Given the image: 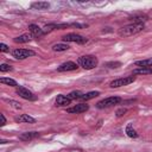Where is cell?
Segmentation results:
<instances>
[{"instance_id":"obj_12","label":"cell","mask_w":152,"mask_h":152,"mask_svg":"<svg viewBox=\"0 0 152 152\" xmlns=\"http://www.w3.org/2000/svg\"><path fill=\"white\" fill-rule=\"evenodd\" d=\"M39 137V133L38 132H25L23 134L19 135V139L23 140V141H28V140H32V139H36Z\"/></svg>"},{"instance_id":"obj_23","label":"cell","mask_w":152,"mask_h":152,"mask_svg":"<svg viewBox=\"0 0 152 152\" xmlns=\"http://www.w3.org/2000/svg\"><path fill=\"white\" fill-rule=\"evenodd\" d=\"M6 102L7 103H10L13 108H15V109H20L21 108V106H20V103L19 102H17V101H14V100H6Z\"/></svg>"},{"instance_id":"obj_25","label":"cell","mask_w":152,"mask_h":152,"mask_svg":"<svg viewBox=\"0 0 152 152\" xmlns=\"http://www.w3.org/2000/svg\"><path fill=\"white\" fill-rule=\"evenodd\" d=\"M120 65H121L120 62H108V63H106V66H108V68H118Z\"/></svg>"},{"instance_id":"obj_1","label":"cell","mask_w":152,"mask_h":152,"mask_svg":"<svg viewBox=\"0 0 152 152\" xmlns=\"http://www.w3.org/2000/svg\"><path fill=\"white\" fill-rule=\"evenodd\" d=\"M144 28H145L144 24H135V23H133V24H129L127 26L121 27L119 30V36L120 37H131L133 34H137V33L141 32Z\"/></svg>"},{"instance_id":"obj_2","label":"cell","mask_w":152,"mask_h":152,"mask_svg":"<svg viewBox=\"0 0 152 152\" xmlns=\"http://www.w3.org/2000/svg\"><path fill=\"white\" fill-rule=\"evenodd\" d=\"M78 64L83 68V69H86V70H90V69H94L96 65H97V63H99V61H97V58L95 57V56H93V55H86V56H81L80 58H78Z\"/></svg>"},{"instance_id":"obj_19","label":"cell","mask_w":152,"mask_h":152,"mask_svg":"<svg viewBox=\"0 0 152 152\" xmlns=\"http://www.w3.org/2000/svg\"><path fill=\"white\" fill-rule=\"evenodd\" d=\"M99 95H100V91H89L87 94H83V96L81 97V100L88 101V100H91V99H94V97H96Z\"/></svg>"},{"instance_id":"obj_11","label":"cell","mask_w":152,"mask_h":152,"mask_svg":"<svg viewBox=\"0 0 152 152\" xmlns=\"http://www.w3.org/2000/svg\"><path fill=\"white\" fill-rule=\"evenodd\" d=\"M71 100L69 99V96L66 95H58L56 97V106H59V107H63V106H68L70 104Z\"/></svg>"},{"instance_id":"obj_13","label":"cell","mask_w":152,"mask_h":152,"mask_svg":"<svg viewBox=\"0 0 152 152\" xmlns=\"http://www.w3.org/2000/svg\"><path fill=\"white\" fill-rule=\"evenodd\" d=\"M28 30H30V32H31L33 36H37V37H40V36L44 34L43 28H40L38 25H34V24L28 25Z\"/></svg>"},{"instance_id":"obj_16","label":"cell","mask_w":152,"mask_h":152,"mask_svg":"<svg viewBox=\"0 0 152 152\" xmlns=\"http://www.w3.org/2000/svg\"><path fill=\"white\" fill-rule=\"evenodd\" d=\"M135 65H138L140 68H150V66H152V57L147 58V59H142V61H137Z\"/></svg>"},{"instance_id":"obj_10","label":"cell","mask_w":152,"mask_h":152,"mask_svg":"<svg viewBox=\"0 0 152 152\" xmlns=\"http://www.w3.org/2000/svg\"><path fill=\"white\" fill-rule=\"evenodd\" d=\"M14 120H15V122H25V124H33V122H36V119L30 116L28 114H21L19 116H15Z\"/></svg>"},{"instance_id":"obj_18","label":"cell","mask_w":152,"mask_h":152,"mask_svg":"<svg viewBox=\"0 0 152 152\" xmlns=\"http://www.w3.org/2000/svg\"><path fill=\"white\" fill-rule=\"evenodd\" d=\"M31 34H21L19 37H15L14 38V42L15 43H28L31 40Z\"/></svg>"},{"instance_id":"obj_27","label":"cell","mask_w":152,"mask_h":152,"mask_svg":"<svg viewBox=\"0 0 152 152\" xmlns=\"http://www.w3.org/2000/svg\"><path fill=\"white\" fill-rule=\"evenodd\" d=\"M0 50H1L2 52H6V51H8L10 49H8V46H7L6 44H4V43H1V44H0Z\"/></svg>"},{"instance_id":"obj_21","label":"cell","mask_w":152,"mask_h":152,"mask_svg":"<svg viewBox=\"0 0 152 152\" xmlns=\"http://www.w3.org/2000/svg\"><path fill=\"white\" fill-rule=\"evenodd\" d=\"M69 48H70V46H69L68 44H62V43H59V44H55V45L52 46V50H53V51H66Z\"/></svg>"},{"instance_id":"obj_28","label":"cell","mask_w":152,"mask_h":152,"mask_svg":"<svg viewBox=\"0 0 152 152\" xmlns=\"http://www.w3.org/2000/svg\"><path fill=\"white\" fill-rule=\"evenodd\" d=\"M0 118H1V124H0V126H5V125H6V119H5V115H4V114H0Z\"/></svg>"},{"instance_id":"obj_8","label":"cell","mask_w":152,"mask_h":152,"mask_svg":"<svg viewBox=\"0 0 152 152\" xmlns=\"http://www.w3.org/2000/svg\"><path fill=\"white\" fill-rule=\"evenodd\" d=\"M89 109V106L86 104V103H78V104H75L74 107H70L66 109L68 113H71V114H78V113H84Z\"/></svg>"},{"instance_id":"obj_4","label":"cell","mask_w":152,"mask_h":152,"mask_svg":"<svg viewBox=\"0 0 152 152\" xmlns=\"http://www.w3.org/2000/svg\"><path fill=\"white\" fill-rule=\"evenodd\" d=\"M134 81H135L134 76H126V77H120V78H116V80L112 81L109 86L112 88H119V87H122V86H128V84L133 83Z\"/></svg>"},{"instance_id":"obj_26","label":"cell","mask_w":152,"mask_h":152,"mask_svg":"<svg viewBox=\"0 0 152 152\" xmlns=\"http://www.w3.org/2000/svg\"><path fill=\"white\" fill-rule=\"evenodd\" d=\"M125 113H126V108H120V109L116 110V116H118V118H119V116H122Z\"/></svg>"},{"instance_id":"obj_6","label":"cell","mask_w":152,"mask_h":152,"mask_svg":"<svg viewBox=\"0 0 152 152\" xmlns=\"http://www.w3.org/2000/svg\"><path fill=\"white\" fill-rule=\"evenodd\" d=\"M12 55L13 57H15L17 59H25L27 57H31V56H34V51L32 50H28V49H15L12 51Z\"/></svg>"},{"instance_id":"obj_5","label":"cell","mask_w":152,"mask_h":152,"mask_svg":"<svg viewBox=\"0 0 152 152\" xmlns=\"http://www.w3.org/2000/svg\"><path fill=\"white\" fill-rule=\"evenodd\" d=\"M62 39L64 42H74V43H77V44H86L88 42V39L81 34H77V33H68L65 36L62 37Z\"/></svg>"},{"instance_id":"obj_17","label":"cell","mask_w":152,"mask_h":152,"mask_svg":"<svg viewBox=\"0 0 152 152\" xmlns=\"http://www.w3.org/2000/svg\"><path fill=\"white\" fill-rule=\"evenodd\" d=\"M126 134L129 137V138H138V133L137 131L133 128V125L132 124H128L127 127H126Z\"/></svg>"},{"instance_id":"obj_14","label":"cell","mask_w":152,"mask_h":152,"mask_svg":"<svg viewBox=\"0 0 152 152\" xmlns=\"http://www.w3.org/2000/svg\"><path fill=\"white\" fill-rule=\"evenodd\" d=\"M49 6H50V4L45 2V1H38V2H32L31 4V7L36 8V10H46V8H49Z\"/></svg>"},{"instance_id":"obj_15","label":"cell","mask_w":152,"mask_h":152,"mask_svg":"<svg viewBox=\"0 0 152 152\" xmlns=\"http://www.w3.org/2000/svg\"><path fill=\"white\" fill-rule=\"evenodd\" d=\"M133 74L134 75H150V74H152V66H150V68H138V69H134L133 70Z\"/></svg>"},{"instance_id":"obj_7","label":"cell","mask_w":152,"mask_h":152,"mask_svg":"<svg viewBox=\"0 0 152 152\" xmlns=\"http://www.w3.org/2000/svg\"><path fill=\"white\" fill-rule=\"evenodd\" d=\"M17 94L20 96V97H23V99H25V100H30V101H36L37 100V96L31 91V90H28L27 88H25V87H17Z\"/></svg>"},{"instance_id":"obj_9","label":"cell","mask_w":152,"mask_h":152,"mask_svg":"<svg viewBox=\"0 0 152 152\" xmlns=\"http://www.w3.org/2000/svg\"><path fill=\"white\" fill-rule=\"evenodd\" d=\"M77 68H78V66H77L76 63H74V62H65V63L61 64V65L57 68V71H59V72H64V71H74V70H76Z\"/></svg>"},{"instance_id":"obj_20","label":"cell","mask_w":152,"mask_h":152,"mask_svg":"<svg viewBox=\"0 0 152 152\" xmlns=\"http://www.w3.org/2000/svg\"><path fill=\"white\" fill-rule=\"evenodd\" d=\"M0 82L4 83V84H7V86H11V87H17V82L13 80V78H10V77H1L0 78Z\"/></svg>"},{"instance_id":"obj_22","label":"cell","mask_w":152,"mask_h":152,"mask_svg":"<svg viewBox=\"0 0 152 152\" xmlns=\"http://www.w3.org/2000/svg\"><path fill=\"white\" fill-rule=\"evenodd\" d=\"M68 96H69L70 100H76V99H81V97L83 96V93L80 91V90H74V91H71Z\"/></svg>"},{"instance_id":"obj_3","label":"cell","mask_w":152,"mask_h":152,"mask_svg":"<svg viewBox=\"0 0 152 152\" xmlns=\"http://www.w3.org/2000/svg\"><path fill=\"white\" fill-rule=\"evenodd\" d=\"M121 102V97L119 96H110V97H106L101 101H99L96 103V107L99 109H102V108H107V107H112L114 104H118Z\"/></svg>"},{"instance_id":"obj_24","label":"cell","mask_w":152,"mask_h":152,"mask_svg":"<svg viewBox=\"0 0 152 152\" xmlns=\"http://www.w3.org/2000/svg\"><path fill=\"white\" fill-rule=\"evenodd\" d=\"M12 70V66H10L8 64H1L0 65V71L1 72H6V71H11Z\"/></svg>"}]
</instances>
